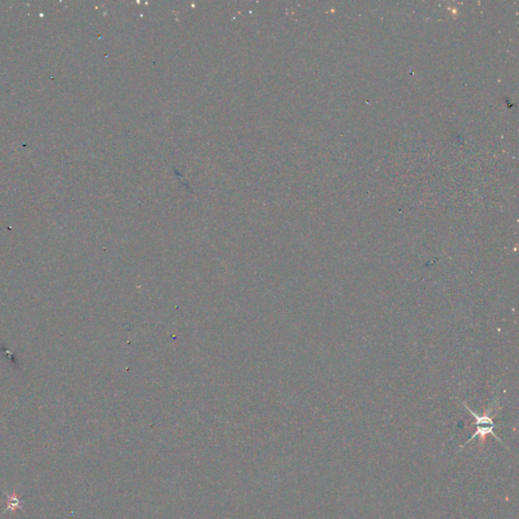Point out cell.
Wrapping results in <instances>:
<instances>
[{
	"mask_svg": "<svg viewBox=\"0 0 519 519\" xmlns=\"http://www.w3.org/2000/svg\"><path fill=\"white\" fill-rule=\"evenodd\" d=\"M465 407H466V409L469 410V412H470L471 414H473V415H474V417L477 419V428H478V431H477V433L475 434V436H477V435H481V436L483 437V436H485L486 434L491 433V434H493L497 439H499V438L496 436V434L493 432V429H494V427H495V424H494V422H493L492 418H491V417H490V415H489V413H490V411L492 410V408H491V409H489V410L485 413V415H484V416H478V415H477V414H475V413H474V412H473V411H472L468 406H465ZM475 436H474V437H475ZM474 437H473V438H474ZM473 438H472V439H473Z\"/></svg>",
	"mask_w": 519,
	"mask_h": 519,
	"instance_id": "cell-1",
	"label": "cell"
}]
</instances>
